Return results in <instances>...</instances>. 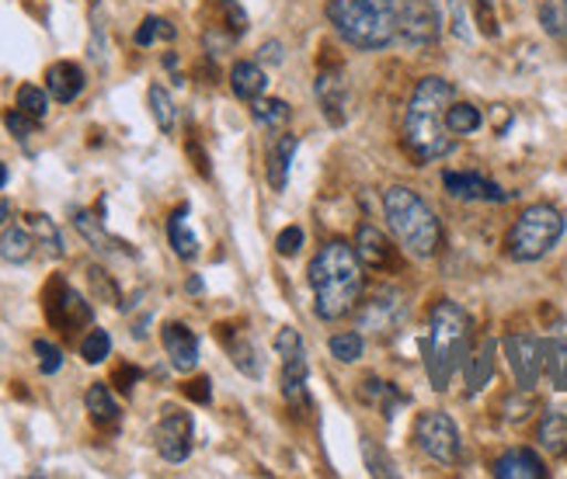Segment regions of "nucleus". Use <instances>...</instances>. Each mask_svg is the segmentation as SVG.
Returning <instances> with one entry per match:
<instances>
[{"label": "nucleus", "mask_w": 567, "mask_h": 479, "mask_svg": "<svg viewBox=\"0 0 567 479\" xmlns=\"http://www.w3.org/2000/svg\"><path fill=\"white\" fill-rule=\"evenodd\" d=\"M491 472H495L498 479H544L547 466L533 448H508L505 456L495 459Z\"/></svg>", "instance_id": "nucleus-16"}, {"label": "nucleus", "mask_w": 567, "mask_h": 479, "mask_svg": "<svg viewBox=\"0 0 567 479\" xmlns=\"http://www.w3.org/2000/svg\"><path fill=\"white\" fill-rule=\"evenodd\" d=\"M383 212H386L393 237H398L414 258H432L442 247V222L414 188H404V185L386 188Z\"/></svg>", "instance_id": "nucleus-5"}, {"label": "nucleus", "mask_w": 567, "mask_h": 479, "mask_svg": "<svg viewBox=\"0 0 567 479\" xmlns=\"http://www.w3.org/2000/svg\"><path fill=\"white\" fill-rule=\"evenodd\" d=\"M466 341H471V316L453 299L435 302L429 316V337H425V365L435 389H446L453 372L460 368V358L466 355Z\"/></svg>", "instance_id": "nucleus-4"}, {"label": "nucleus", "mask_w": 567, "mask_h": 479, "mask_svg": "<svg viewBox=\"0 0 567 479\" xmlns=\"http://www.w3.org/2000/svg\"><path fill=\"white\" fill-rule=\"evenodd\" d=\"M536 438H539V445L550 451V456H567V414L564 410H550L544 420H539Z\"/></svg>", "instance_id": "nucleus-25"}, {"label": "nucleus", "mask_w": 567, "mask_h": 479, "mask_svg": "<svg viewBox=\"0 0 567 479\" xmlns=\"http://www.w3.org/2000/svg\"><path fill=\"white\" fill-rule=\"evenodd\" d=\"M251 115H255V122L261 125V129H282V125L289 122V105H286V101L282 97H268V101H255V108H251Z\"/></svg>", "instance_id": "nucleus-29"}, {"label": "nucleus", "mask_w": 567, "mask_h": 479, "mask_svg": "<svg viewBox=\"0 0 567 479\" xmlns=\"http://www.w3.org/2000/svg\"><path fill=\"white\" fill-rule=\"evenodd\" d=\"M564 237V216L547 206V201H536V206L523 209L519 219L512 222V230H508V258L512 261H539V258H547L550 250L560 243Z\"/></svg>", "instance_id": "nucleus-6"}, {"label": "nucleus", "mask_w": 567, "mask_h": 479, "mask_svg": "<svg viewBox=\"0 0 567 479\" xmlns=\"http://www.w3.org/2000/svg\"><path fill=\"white\" fill-rule=\"evenodd\" d=\"M442 185H446L453 198H463V201H505L508 198L495 181L481 178L474 170H446L442 174Z\"/></svg>", "instance_id": "nucleus-14"}, {"label": "nucleus", "mask_w": 567, "mask_h": 479, "mask_svg": "<svg viewBox=\"0 0 567 479\" xmlns=\"http://www.w3.org/2000/svg\"><path fill=\"white\" fill-rule=\"evenodd\" d=\"M112 355V337H109V331H94L81 341V358L87 362V365H102L105 358Z\"/></svg>", "instance_id": "nucleus-36"}, {"label": "nucleus", "mask_w": 567, "mask_h": 479, "mask_svg": "<svg viewBox=\"0 0 567 479\" xmlns=\"http://www.w3.org/2000/svg\"><path fill=\"white\" fill-rule=\"evenodd\" d=\"M154 445L161 451V459L185 462L192 456V417L185 410H167L154 431Z\"/></svg>", "instance_id": "nucleus-11"}, {"label": "nucleus", "mask_w": 567, "mask_h": 479, "mask_svg": "<svg viewBox=\"0 0 567 479\" xmlns=\"http://www.w3.org/2000/svg\"><path fill=\"white\" fill-rule=\"evenodd\" d=\"M161 341H164L171 365H175L178 372H192L195 365H199V337H195L185 323H167Z\"/></svg>", "instance_id": "nucleus-15"}, {"label": "nucleus", "mask_w": 567, "mask_h": 479, "mask_svg": "<svg viewBox=\"0 0 567 479\" xmlns=\"http://www.w3.org/2000/svg\"><path fill=\"white\" fill-rule=\"evenodd\" d=\"M227 347H230V355H234V365H237L244 375H251V379H258V375H261V362H258V351H255V344L240 334V337H234Z\"/></svg>", "instance_id": "nucleus-33"}, {"label": "nucleus", "mask_w": 567, "mask_h": 479, "mask_svg": "<svg viewBox=\"0 0 567 479\" xmlns=\"http://www.w3.org/2000/svg\"><path fill=\"white\" fill-rule=\"evenodd\" d=\"M29 230H32L35 243L45 250L49 258H63V237H60V230H56V222H53V219L42 216V212H32V216H29Z\"/></svg>", "instance_id": "nucleus-27"}, {"label": "nucleus", "mask_w": 567, "mask_h": 479, "mask_svg": "<svg viewBox=\"0 0 567 479\" xmlns=\"http://www.w3.org/2000/svg\"><path fill=\"white\" fill-rule=\"evenodd\" d=\"M355 254L362 268H386L390 264V240L377 230V226L362 222L355 233Z\"/></svg>", "instance_id": "nucleus-20"}, {"label": "nucleus", "mask_w": 567, "mask_h": 479, "mask_svg": "<svg viewBox=\"0 0 567 479\" xmlns=\"http://www.w3.org/2000/svg\"><path fill=\"white\" fill-rule=\"evenodd\" d=\"M224 14H227V21H230V32H234V35H244V32H248V14L240 11L237 0H224Z\"/></svg>", "instance_id": "nucleus-41"}, {"label": "nucleus", "mask_w": 567, "mask_h": 479, "mask_svg": "<svg viewBox=\"0 0 567 479\" xmlns=\"http://www.w3.org/2000/svg\"><path fill=\"white\" fill-rule=\"evenodd\" d=\"M230 87L240 101H258L268 87V77L258 63H237L230 70Z\"/></svg>", "instance_id": "nucleus-23"}, {"label": "nucleus", "mask_w": 567, "mask_h": 479, "mask_svg": "<svg viewBox=\"0 0 567 479\" xmlns=\"http://www.w3.org/2000/svg\"><path fill=\"white\" fill-rule=\"evenodd\" d=\"M146 101H151V112L161 125V133H175V125H178V108H175V101H171V94L154 84L151 94H146Z\"/></svg>", "instance_id": "nucleus-30"}, {"label": "nucleus", "mask_w": 567, "mask_h": 479, "mask_svg": "<svg viewBox=\"0 0 567 479\" xmlns=\"http://www.w3.org/2000/svg\"><path fill=\"white\" fill-rule=\"evenodd\" d=\"M544 362L557 389H567V341H550L544 347Z\"/></svg>", "instance_id": "nucleus-35"}, {"label": "nucleus", "mask_w": 567, "mask_h": 479, "mask_svg": "<svg viewBox=\"0 0 567 479\" xmlns=\"http://www.w3.org/2000/svg\"><path fill=\"white\" fill-rule=\"evenodd\" d=\"M505 355H508V365H512V375L519 379L523 389H533L539 372H544V344L536 337H505Z\"/></svg>", "instance_id": "nucleus-12"}, {"label": "nucleus", "mask_w": 567, "mask_h": 479, "mask_svg": "<svg viewBox=\"0 0 567 479\" xmlns=\"http://www.w3.org/2000/svg\"><path fill=\"white\" fill-rule=\"evenodd\" d=\"M560 279H564V289H567V258H564V264H560Z\"/></svg>", "instance_id": "nucleus-46"}, {"label": "nucleus", "mask_w": 567, "mask_h": 479, "mask_svg": "<svg viewBox=\"0 0 567 479\" xmlns=\"http://www.w3.org/2000/svg\"><path fill=\"white\" fill-rule=\"evenodd\" d=\"M408 313V302L398 289H380L359 313V331L365 334H393Z\"/></svg>", "instance_id": "nucleus-10"}, {"label": "nucleus", "mask_w": 567, "mask_h": 479, "mask_svg": "<svg viewBox=\"0 0 567 479\" xmlns=\"http://www.w3.org/2000/svg\"><path fill=\"white\" fill-rule=\"evenodd\" d=\"M456 87L442 77H425L417 81L411 101H408V115H404V146L417 164H432L453 154V133L446 125V108L453 105Z\"/></svg>", "instance_id": "nucleus-2"}, {"label": "nucleus", "mask_w": 567, "mask_h": 479, "mask_svg": "<svg viewBox=\"0 0 567 479\" xmlns=\"http://www.w3.org/2000/svg\"><path fill=\"white\" fill-rule=\"evenodd\" d=\"M14 105H18L24 115H32L35 122H42L45 112H49V91H42V87H35V84H21V87H18V97H14Z\"/></svg>", "instance_id": "nucleus-31"}, {"label": "nucleus", "mask_w": 567, "mask_h": 479, "mask_svg": "<svg viewBox=\"0 0 567 479\" xmlns=\"http://www.w3.org/2000/svg\"><path fill=\"white\" fill-rule=\"evenodd\" d=\"M296 149H300V139H296L292 133H282L272 146H268L265 178H268V185H272V191H286V185H289V167H292Z\"/></svg>", "instance_id": "nucleus-18"}, {"label": "nucleus", "mask_w": 567, "mask_h": 479, "mask_svg": "<svg viewBox=\"0 0 567 479\" xmlns=\"http://www.w3.org/2000/svg\"><path fill=\"white\" fill-rule=\"evenodd\" d=\"M35 355H39V368L45 375H56L60 365H63V351L56 344H49V341H35Z\"/></svg>", "instance_id": "nucleus-38"}, {"label": "nucleus", "mask_w": 567, "mask_h": 479, "mask_svg": "<svg viewBox=\"0 0 567 479\" xmlns=\"http://www.w3.org/2000/svg\"><path fill=\"white\" fill-rule=\"evenodd\" d=\"M414 441L425 456L439 466H456L460 462V431L450 414L425 410L414 424Z\"/></svg>", "instance_id": "nucleus-7"}, {"label": "nucleus", "mask_w": 567, "mask_h": 479, "mask_svg": "<svg viewBox=\"0 0 567 479\" xmlns=\"http://www.w3.org/2000/svg\"><path fill=\"white\" fill-rule=\"evenodd\" d=\"M73 226H78V233L94 247V250H118V247H126V243H118L115 237H109L105 233V226L94 219V212H87V209H78L73 212Z\"/></svg>", "instance_id": "nucleus-26"}, {"label": "nucleus", "mask_w": 567, "mask_h": 479, "mask_svg": "<svg viewBox=\"0 0 567 479\" xmlns=\"http://www.w3.org/2000/svg\"><path fill=\"white\" fill-rule=\"evenodd\" d=\"M11 219V206H8V201L4 198H0V226H4Z\"/></svg>", "instance_id": "nucleus-44"}, {"label": "nucleus", "mask_w": 567, "mask_h": 479, "mask_svg": "<svg viewBox=\"0 0 567 479\" xmlns=\"http://www.w3.org/2000/svg\"><path fill=\"white\" fill-rule=\"evenodd\" d=\"M4 185H8V167L0 164V188H4Z\"/></svg>", "instance_id": "nucleus-45"}, {"label": "nucleus", "mask_w": 567, "mask_h": 479, "mask_svg": "<svg viewBox=\"0 0 567 479\" xmlns=\"http://www.w3.org/2000/svg\"><path fill=\"white\" fill-rule=\"evenodd\" d=\"M35 254V237L29 226H8L4 237H0V258H4L8 264H24Z\"/></svg>", "instance_id": "nucleus-21"}, {"label": "nucleus", "mask_w": 567, "mask_h": 479, "mask_svg": "<svg viewBox=\"0 0 567 479\" xmlns=\"http://www.w3.org/2000/svg\"><path fill=\"white\" fill-rule=\"evenodd\" d=\"M539 21H544V29L554 39L567 42V0H544L539 4Z\"/></svg>", "instance_id": "nucleus-32"}, {"label": "nucleus", "mask_w": 567, "mask_h": 479, "mask_svg": "<svg viewBox=\"0 0 567 479\" xmlns=\"http://www.w3.org/2000/svg\"><path fill=\"white\" fill-rule=\"evenodd\" d=\"M167 237H171V247H175V254L182 261H192L195 254H199V240H195L192 226H188V209H178L167 219Z\"/></svg>", "instance_id": "nucleus-24"}, {"label": "nucleus", "mask_w": 567, "mask_h": 479, "mask_svg": "<svg viewBox=\"0 0 567 479\" xmlns=\"http://www.w3.org/2000/svg\"><path fill=\"white\" fill-rule=\"evenodd\" d=\"M276 351L282 355V393L289 399L292 410H307L310 407V393H307V351H303V337L296 331H279L276 337Z\"/></svg>", "instance_id": "nucleus-8"}, {"label": "nucleus", "mask_w": 567, "mask_h": 479, "mask_svg": "<svg viewBox=\"0 0 567 479\" xmlns=\"http://www.w3.org/2000/svg\"><path fill=\"white\" fill-rule=\"evenodd\" d=\"M310 289H313V313L320 320H344L362 299L365 274L352 243L331 240L310 261Z\"/></svg>", "instance_id": "nucleus-1"}, {"label": "nucleus", "mask_w": 567, "mask_h": 479, "mask_svg": "<svg viewBox=\"0 0 567 479\" xmlns=\"http://www.w3.org/2000/svg\"><path fill=\"white\" fill-rule=\"evenodd\" d=\"M328 21L352 49H383L398 39V0H328Z\"/></svg>", "instance_id": "nucleus-3"}, {"label": "nucleus", "mask_w": 567, "mask_h": 479, "mask_svg": "<svg viewBox=\"0 0 567 479\" xmlns=\"http://www.w3.org/2000/svg\"><path fill=\"white\" fill-rule=\"evenodd\" d=\"M178 32H175V24L171 21H164V18H146L140 29H136V45H154L157 39H175Z\"/></svg>", "instance_id": "nucleus-37"}, {"label": "nucleus", "mask_w": 567, "mask_h": 479, "mask_svg": "<svg viewBox=\"0 0 567 479\" xmlns=\"http://www.w3.org/2000/svg\"><path fill=\"white\" fill-rule=\"evenodd\" d=\"M4 125H8V133H11V136L29 139V136L35 133V125H39V122H35L32 115H24L21 108H14V112H8V115H4Z\"/></svg>", "instance_id": "nucleus-39"}, {"label": "nucleus", "mask_w": 567, "mask_h": 479, "mask_svg": "<svg viewBox=\"0 0 567 479\" xmlns=\"http://www.w3.org/2000/svg\"><path fill=\"white\" fill-rule=\"evenodd\" d=\"M185 393H188L195 403H209V379H195Z\"/></svg>", "instance_id": "nucleus-43"}, {"label": "nucleus", "mask_w": 567, "mask_h": 479, "mask_svg": "<svg viewBox=\"0 0 567 479\" xmlns=\"http://www.w3.org/2000/svg\"><path fill=\"white\" fill-rule=\"evenodd\" d=\"M398 35L408 45H432L442 35V11L435 0H398Z\"/></svg>", "instance_id": "nucleus-9"}, {"label": "nucleus", "mask_w": 567, "mask_h": 479, "mask_svg": "<svg viewBox=\"0 0 567 479\" xmlns=\"http://www.w3.org/2000/svg\"><path fill=\"white\" fill-rule=\"evenodd\" d=\"M300 243H303V230H300V226H286V230L276 237V250H279L282 258H292L296 250H300Z\"/></svg>", "instance_id": "nucleus-40"}, {"label": "nucleus", "mask_w": 567, "mask_h": 479, "mask_svg": "<svg viewBox=\"0 0 567 479\" xmlns=\"http://www.w3.org/2000/svg\"><path fill=\"white\" fill-rule=\"evenodd\" d=\"M313 94H317L320 112L328 115V122L331 125H344V108H349V81H344L341 66L320 70L317 84H313Z\"/></svg>", "instance_id": "nucleus-13"}, {"label": "nucleus", "mask_w": 567, "mask_h": 479, "mask_svg": "<svg viewBox=\"0 0 567 479\" xmlns=\"http://www.w3.org/2000/svg\"><path fill=\"white\" fill-rule=\"evenodd\" d=\"M91 282H94V289H97V292H105V299H109V302H118V292H115V289H112V282L105 279V271L91 268Z\"/></svg>", "instance_id": "nucleus-42"}, {"label": "nucleus", "mask_w": 567, "mask_h": 479, "mask_svg": "<svg viewBox=\"0 0 567 479\" xmlns=\"http://www.w3.org/2000/svg\"><path fill=\"white\" fill-rule=\"evenodd\" d=\"M84 407L91 414V420L97 427H115L118 424V403L112 396V389L105 383H94L87 393H84Z\"/></svg>", "instance_id": "nucleus-22"}, {"label": "nucleus", "mask_w": 567, "mask_h": 479, "mask_svg": "<svg viewBox=\"0 0 567 479\" xmlns=\"http://www.w3.org/2000/svg\"><path fill=\"white\" fill-rule=\"evenodd\" d=\"M362 351H365V341H362V331H344V334H334L331 337V355L338 362H359L362 358Z\"/></svg>", "instance_id": "nucleus-34"}, {"label": "nucleus", "mask_w": 567, "mask_h": 479, "mask_svg": "<svg viewBox=\"0 0 567 479\" xmlns=\"http://www.w3.org/2000/svg\"><path fill=\"white\" fill-rule=\"evenodd\" d=\"M84 70L78 63H70V60H60L45 70V91L49 97H56L60 105H70V101H78L81 91H84Z\"/></svg>", "instance_id": "nucleus-17"}, {"label": "nucleus", "mask_w": 567, "mask_h": 479, "mask_svg": "<svg viewBox=\"0 0 567 479\" xmlns=\"http://www.w3.org/2000/svg\"><path fill=\"white\" fill-rule=\"evenodd\" d=\"M56 289H60V299L49 302V316H53V323L66 326V331H73V326H87L91 323V306H87V302L78 292H73L70 285H63V282H56Z\"/></svg>", "instance_id": "nucleus-19"}, {"label": "nucleus", "mask_w": 567, "mask_h": 479, "mask_svg": "<svg viewBox=\"0 0 567 479\" xmlns=\"http://www.w3.org/2000/svg\"><path fill=\"white\" fill-rule=\"evenodd\" d=\"M446 125H450L453 136H471L484 125V115H481V108L466 105V101H453V105L446 108Z\"/></svg>", "instance_id": "nucleus-28"}]
</instances>
